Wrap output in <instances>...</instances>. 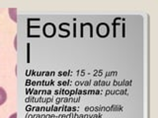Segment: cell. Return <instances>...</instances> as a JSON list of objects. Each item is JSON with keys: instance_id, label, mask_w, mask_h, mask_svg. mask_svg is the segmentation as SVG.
<instances>
[{"instance_id": "obj_3", "label": "cell", "mask_w": 158, "mask_h": 118, "mask_svg": "<svg viewBox=\"0 0 158 118\" xmlns=\"http://www.w3.org/2000/svg\"><path fill=\"white\" fill-rule=\"evenodd\" d=\"M9 118H17V113H13V114L10 116Z\"/></svg>"}, {"instance_id": "obj_1", "label": "cell", "mask_w": 158, "mask_h": 118, "mask_svg": "<svg viewBox=\"0 0 158 118\" xmlns=\"http://www.w3.org/2000/svg\"><path fill=\"white\" fill-rule=\"evenodd\" d=\"M7 100V92L2 87H0V106L3 105Z\"/></svg>"}, {"instance_id": "obj_2", "label": "cell", "mask_w": 158, "mask_h": 118, "mask_svg": "<svg viewBox=\"0 0 158 118\" xmlns=\"http://www.w3.org/2000/svg\"><path fill=\"white\" fill-rule=\"evenodd\" d=\"M8 13L10 14V18H11L14 22H17V8L8 9Z\"/></svg>"}]
</instances>
